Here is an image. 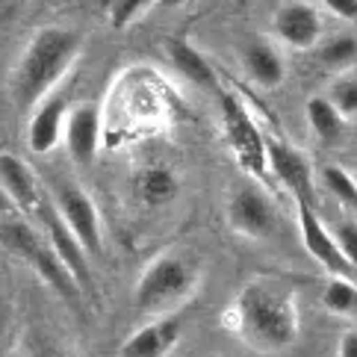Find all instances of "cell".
<instances>
[{"instance_id":"cell-10","label":"cell","mask_w":357,"mask_h":357,"mask_svg":"<svg viewBox=\"0 0 357 357\" xmlns=\"http://www.w3.org/2000/svg\"><path fill=\"white\" fill-rule=\"evenodd\" d=\"M275 222L278 219H275L272 204L266 201V195L257 192V189H239V192H234V198L227 201V225L245 239L260 242L266 236H272Z\"/></svg>"},{"instance_id":"cell-11","label":"cell","mask_w":357,"mask_h":357,"mask_svg":"<svg viewBox=\"0 0 357 357\" xmlns=\"http://www.w3.org/2000/svg\"><path fill=\"white\" fill-rule=\"evenodd\" d=\"M266 162H269L272 174L292 192V198L313 204V172L307 160L298 154V148L280 142V139H266Z\"/></svg>"},{"instance_id":"cell-29","label":"cell","mask_w":357,"mask_h":357,"mask_svg":"<svg viewBox=\"0 0 357 357\" xmlns=\"http://www.w3.org/2000/svg\"><path fill=\"white\" fill-rule=\"evenodd\" d=\"M154 3H157L160 9H174V6H181L183 0H154Z\"/></svg>"},{"instance_id":"cell-12","label":"cell","mask_w":357,"mask_h":357,"mask_svg":"<svg viewBox=\"0 0 357 357\" xmlns=\"http://www.w3.org/2000/svg\"><path fill=\"white\" fill-rule=\"evenodd\" d=\"M66 148L71 160L77 165L95 162L98 148H100V107L98 104H83L68 112L66 119Z\"/></svg>"},{"instance_id":"cell-28","label":"cell","mask_w":357,"mask_h":357,"mask_svg":"<svg viewBox=\"0 0 357 357\" xmlns=\"http://www.w3.org/2000/svg\"><path fill=\"white\" fill-rule=\"evenodd\" d=\"M12 210H15V204H12V198H9L6 189L0 186V215H9Z\"/></svg>"},{"instance_id":"cell-1","label":"cell","mask_w":357,"mask_h":357,"mask_svg":"<svg viewBox=\"0 0 357 357\" xmlns=\"http://www.w3.org/2000/svg\"><path fill=\"white\" fill-rule=\"evenodd\" d=\"M225 325L257 351H284L298 340L301 316L296 296L272 280H251L225 313Z\"/></svg>"},{"instance_id":"cell-7","label":"cell","mask_w":357,"mask_h":357,"mask_svg":"<svg viewBox=\"0 0 357 357\" xmlns=\"http://www.w3.org/2000/svg\"><path fill=\"white\" fill-rule=\"evenodd\" d=\"M272 33L289 50H313L322 39V15L310 0H287L272 18Z\"/></svg>"},{"instance_id":"cell-18","label":"cell","mask_w":357,"mask_h":357,"mask_svg":"<svg viewBox=\"0 0 357 357\" xmlns=\"http://www.w3.org/2000/svg\"><path fill=\"white\" fill-rule=\"evenodd\" d=\"M304 116H307V124L316 139H322V142H337L346 130V119L340 116V109L331 104L328 95H313L304 104Z\"/></svg>"},{"instance_id":"cell-3","label":"cell","mask_w":357,"mask_h":357,"mask_svg":"<svg viewBox=\"0 0 357 357\" xmlns=\"http://www.w3.org/2000/svg\"><path fill=\"white\" fill-rule=\"evenodd\" d=\"M0 245H3L9 254H15V257L27 260L59 296L74 298L80 292L77 280H74V275L68 272V266L59 260V254L50 248L47 236H42L27 219L3 215V219H0Z\"/></svg>"},{"instance_id":"cell-15","label":"cell","mask_w":357,"mask_h":357,"mask_svg":"<svg viewBox=\"0 0 357 357\" xmlns=\"http://www.w3.org/2000/svg\"><path fill=\"white\" fill-rule=\"evenodd\" d=\"M0 183H3V189L9 192L12 204H15L18 210H24L27 215H36L39 204L45 201V195L39 192V183H36L33 172L18 157L0 154Z\"/></svg>"},{"instance_id":"cell-9","label":"cell","mask_w":357,"mask_h":357,"mask_svg":"<svg viewBox=\"0 0 357 357\" xmlns=\"http://www.w3.org/2000/svg\"><path fill=\"white\" fill-rule=\"evenodd\" d=\"M296 210H298V231H301V242L307 248L310 257L322 266L328 275H349L351 266L342 257V251L337 245V236L328 231L319 219V213L310 201H298L296 198Z\"/></svg>"},{"instance_id":"cell-20","label":"cell","mask_w":357,"mask_h":357,"mask_svg":"<svg viewBox=\"0 0 357 357\" xmlns=\"http://www.w3.org/2000/svg\"><path fill=\"white\" fill-rule=\"evenodd\" d=\"M322 307L334 316H346L357 307V287L349 280V275H331L322 289Z\"/></svg>"},{"instance_id":"cell-13","label":"cell","mask_w":357,"mask_h":357,"mask_svg":"<svg viewBox=\"0 0 357 357\" xmlns=\"http://www.w3.org/2000/svg\"><path fill=\"white\" fill-rule=\"evenodd\" d=\"M177 340H181V319L162 316L133 331L119 354L121 357H169V351L177 346Z\"/></svg>"},{"instance_id":"cell-26","label":"cell","mask_w":357,"mask_h":357,"mask_svg":"<svg viewBox=\"0 0 357 357\" xmlns=\"http://www.w3.org/2000/svg\"><path fill=\"white\" fill-rule=\"evenodd\" d=\"M310 3H316L319 9H328L340 21H349V24L357 21V0H310Z\"/></svg>"},{"instance_id":"cell-21","label":"cell","mask_w":357,"mask_h":357,"mask_svg":"<svg viewBox=\"0 0 357 357\" xmlns=\"http://www.w3.org/2000/svg\"><path fill=\"white\" fill-rule=\"evenodd\" d=\"M319 177H322V186L340 204H346V207L357 210V177L349 169H342V165H337V162H328V165H322Z\"/></svg>"},{"instance_id":"cell-2","label":"cell","mask_w":357,"mask_h":357,"mask_svg":"<svg viewBox=\"0 0 357 357\" xmlns=\"http://www.w3.org/2000/svg\"><path fill=\"white\" fill-rule=\"evenodd\" d=\"M83 47V36L66 27H45L30 39L12 74V95L18 107H36L66 77Z\"/></svg>"},{"instance_id":"cell-27","label":"cell","mask_w":357,"mask_h":357,"mask_svg":"<svg viewBox=\"0 0 357 357\" xmlns=\"http://www.w3.org/2000/svg\"><path fill=\"white\" fill-rule=\"evenodd\" d=\"M337 357H357V328H349L340 334Z\"/></svg>"},{"instance_id":"cell-25","label":"cell","mask_w":357,"mask_h":357,"mask_svg":"<svg viewBox=\"0 0 357 357\" xmlns=\"http://www.w3.org/2000/svg\"><path fill=\"white\" fill-rule=\"evenodd\" d=\"M334 236H337L342 257L351 266V272H357V222H342Z\"/></svg>"},{"instance_id":"cell-23","label":"cell","mask_w":357,"mask_h":357,"mask_svg":"<svg viewBox=\"0 0 357 357\" xmlns=\"http://www.w3.org/2000/svg\"><path fill=\"white\" fill-rule=\"evenodd\" d=\"M331 104L340 109L342 119H354L357 116V77H340L331 86Z\"/></svg>"},{"instance_id":"cell-5","label":"cell","mask_w":357,"mask_h":357,"mask_svg":"<svg viewBox=\"0 0 357 357\" xmlns=\"http://www.w3.org/2000/svg\"><path fill=\"white\" fill-rule=\"evenodd\" d=\"M222 127H225L227 145H231L242 172L251 177H263L269 172V162H266V139L260 133V127L254 124L248 109L242 107V100L227 92H222Z\"/></svg>"},{"instance_id":"cell-24","label":"cell","mask_w":357,"mask_h":357,"mask_svg":"<svg viewBox=\"0 0 357 357\" xmlns=\"http://www.w3.org/2000/svg\"><path fill=\"white\" fill-rule=\"evenodd\" d=\"M151 3H154V0H112V3L107 6L109 24H112L116 30H124L127 24H133Z\"/></svg>"},{"instance_id":"cell-19","label":"cell","mask_w":357,"mask_h":357,"mask_svg":"<svg viewBox=\"0 0 357 357\" xmlns=\"http://www.w3.org/2000/svg\"><path fill=\"white\" fill-rule=\"evenodd\" d=\"M136 189L148 204H165L169 198H174L177 181H174V174L169 169H162V165H151V169H145L142 174H139Z\"/></svg>"},{"instance_id":"cell-22","label":"cell","mask_w":357,"mask_h":357,"mask_svg":"<svg viewBox=\"0 0 357 357\" xmlns=\"http://www.w3.org/2000/svg\"><path fill=\"white\" fill-rule=\"evenodd\" d=\"M319 59L325 62L328 68H349L357 62V39L354 36H340V39H331L328 45H322L319 50Z\"/></svg>"},{"instance_id":"cell-14","label":"cell","mask_w":357,"mask_h":357,"mask_svg":"<svg viewBox=\"0 0 357 357\" xmlns=\"http://www.w3.org/2000/svg\"><path fill=\"white\" fill-rule=\"evenodd\" d=\"M66 119H68V104L62 98H47L45 104L33 112L30 130H27V145L36 154H47L62 142L66 133Z\"/></svg>"},{"instance_id":"cell-6","label":"cell","mask_w":357,"mask_h":357,"mask_svg":"<svg viewBox=\"0 0 357 357\" xmlns=\"http://www.w3.org/2000/svg\"><path fill=\"white\" fill-rule=\"evenodd\" d=\"M33 219L42 225V231H45V236H47V242H50V248H54V251L59 254V260L68 266V272L74 275V280H77V287L86 289V292L92 289V272H89V260H86L89 254L83 251V245L77 242V236L68 231V225L62 222L56 204L45 198V201L39 204V210H36Z\"/></svg>"},{"instance_id":"cell-16","label":"cell","mask_w":357,"mask_h":357,"mask_svg":"<svg viewBox=\"0 0 357 357\" xmlns=\"http://www.w3.org/2000/svg\"><path fill=\"white\" fill-rule=\"evenodd\" d=\"M165 56L189 83L201 89H215V71L198 47H192L183 39H165Z\"/></svg>"},{"instance_id":"cell-8","label":"cell","mask_w":357,"mask_h":357,"mask_svg":"<svg viewBox=\"0 0 357 357\" xmlns=\"http://www.w3.org/2000/svg\"><path fill=\"white\" fill-rule=\"evenodd\" d=\"M56 210L89 257L100 254V215L89 192H83L80 186H62L56 195Z\"/></svg>"},{"instance_id":"cell-4","label":"cell","mask_w":357,"mask_h":357,"mask_svg":"<svg viewBox=\"0 0 357 357\" xmlns=\"http://www.w3.org/2000/svg\"><path fill=\"white\" fill-rule=\"evenodd\" d=\"M195 287V272L177 254H160L151 260L136 280V307L162 310L183 301Z\"/></svg>"},{"instance_id":"cell-17","label":"cell","mask_w":357,"mask_h":357,"mask_svg":"<svg viewBox=\"0 0 357 357\" xmlns=\"http://www.w3.org/2000/svg\"><path fill=\"white\" fill-rule=\"evenodd\" d=\"M242 59H245L251 80L266 89H278L287 77V62L280 56V50L269 42H251L245 47V54H242Z\"/></svg>"}]
</instances>
